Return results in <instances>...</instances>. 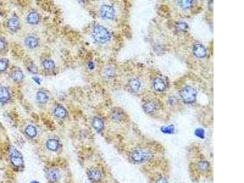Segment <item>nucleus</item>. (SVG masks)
Returning a JSON list of instances; mask_svg holds the SVG:
<instances>
[{"label":"nucleus","instance_id":"obj_5","mask_svg":"<svg viewBox=\"0 0 244 183\" xmlns=\"http://www.w3.org/2000/svg\"><path fill=\"white\" fill-rule=\"evenodd\" d=\"M193 53L198 58H203L206 56V48L201 44H196L193 48Z\"/></svg>","mask_w":244,"mask_h":183},{"label":"nucleus","instance_id":"obj_2","mask_svg":"<svg viewBox=\"0 0 244 183\" xmlns=\"http://www.w3.org/2000/svg\"><path fill=\"white\" fill-rule=\"evenodd\" d=\"M180 95L185 103H192L196 100L197 92L192 87L186 86L181 90Z\"/></svg>","mask_w":244,"mask_h":183},{"label":"nucleus","instance_id":"obj_9","mask_svg":"<svg viewBox=\"0 0 244 183\" xmlns=\"http://www.w3.org/2000/svg\"><path fill=\"white\" fill-rule=\"evenodd\" d=\"M24 44L29 48H34L38 45V40L36 37L30 36L26 38L24 40Z\"/></svg>","mask_w":244,"mask_h":183},{"label":"nucleus","instance_id":"obj_11","mask_svg":"<svg viewBox=\"0 0 244 183\" xmlns=\"http://www.w3.org/2000/svg\"><path fill=\"white\" fill-rule=\"evenodd\" d=\"M156 104L152 102H147L145 104H143V109L145 110L146 112L148 114H151L156 110Z\"/></svg>","mask_w":244,"mask_h":183},{"label":"nucleus","instance_id":"obj_19","mask_svg":"<svg viewBox=\"0 0 244 183\" xmlns=\"http://www.w3.org/2000/svg\"><path fill=\"white\" fill-rule=\"evenodd\" d=\"M197 166L198 169L202 172H206L209 170L210 168V165L207 161H200L198 164Z\"/></svg>","mask_w":244,"mask_h":183},{"label":"nucleus","instance_id":"obj_15","mask_svg":"<svg viewBox=\"0 0 244 183\" xmlns=\"http://www.w3.org/2000/svg\"><path fill=\"white\" fill-rule=\"evenodd\" d=\"M47 147L49 150L55 151L59 147V142L55 139H49L47 142Z\"/></svg>","mask_w":244,"mask_h":183},{"label":"nucleus","instance_id":"obj_23","mask_svg":"<svg viewBox=\"0 0 244 183\" xmlns=\"http://www.w3.org/2000/svg\"><path fill=\"white\" fill-rule=\"evenodd\" d=\"M43 65H44V67L47 70L53 69L55 67L54 62L51 60H47L44 61V63H43Z\"/></svg>","mask_w":244,"mask_h":183},{"label":"nucleus","instance_id":"obj_7","mask_svg":"<svg viewBox=\"0 0 244 183\" xmlns=\"http://www.w3.org/2000/svg\"><path fill=\"white\" fill-rule=\"evenodd\" d=\"M153 87L157 91H163L165 89V84L161 78H156L153 81Z\"/></svg>","mask_w":244,"mask_h":183},{"label":"nucleus","instance_id":"obj_30","mask_svg":"<svg viewBox=\"0 0 244 183\" xmlns=\"http://www.w3.org/2000/svg\"><path fill=\"white\" fill-rule=\"evenodd\" d=\"M5 42L0 39V50H3L5 48Z\"/></svg>","mask_w":244,"mask_h":183},{"label":"nucleus","instance_id":"obj_13","mask_svg":"<svg viewBox=\"0 0 244 183\" xmlns=\"http://www.w3.org/2000/svg\"><path fill=\"white\" fill-rule=\"evenodd\" d=\"M60 176L59 172L57 170H51L48 173V179L52 182H55L58 180Z\"/></svg>","mask_w":244,"mask_h":183},{"label":"nucleus","instance_id":"obj_28","mask_svg":"<svg viewBox=\"0 0 244 183\" xmlns=\"http://www.w3.org/2000/svg\"><path fill=\"white\" fill-rule=\"evenodd\" d=\"M162 130L165 133H171L174 131V128L173 126H172V127H171V126H168V127H167V128H164Z\"/></svg>","mask_w":244,"mask_h":183},{"label":"nucleus","instance_id":"obj_3","mask_svg":"<svg viewBox=\"0 0 244 183\" xmlns=\"http://www.w3.org/2000/svg\"><path fill=\"white\" fill-rule=\"evenodd\" d=\"M151 157V154L143 150H134L131 154L132 160L136 162H144Z\"/></svg>","mask_w":244,"mask_h":183},{"label":"nucleus","instance_id":"obj_21","mask_svg":"<svg viewBox=\"0 0 244 183\" xmlns=\"http://www.w3.org/2000/svg\"><path fill=\"white\" fill-rule=\"evenodd\" d=\"M25 132L26 134H27V136L31 137L36 136L37 134V130L36 128L32 125L27 126L25 130Z\"/></svg>","mask_w":244,"mask_h":183},{"label":"nucleus","instance_id":"obj_18","mask_svg":"<svg viewBox=\"0 0 244 183\" xmlns=\"http://www.w3.org/2000/svg\"><path fill=\"white\" fill-rule=\"evenodd\" d=\"M54 114L59 118H64L66 116V110L62 106H57L54 110Z\"/></svg>","mask_w":244,"mask_h":183},{"label":"nucleus","instance_id":"obj_16","mask_svg":"<svg viewBox=\"0 0 244 183\" xmlns=\"http://www.w3.org/2000/svg\"><path fill=\"white\" fill-rule=\"evenodd\" d=\"M27 21L30 24H36L37 23L39 20V15L36 12H31L28 15L27 17Z\"/></svg>","mask_w":244,"mask_h":183},{"label":"nucleus","instance_id":"obj_29","mask_svg":"<svg viewBox=\"0 0 244 183\" xmlns=\"http://www.w3.org/2000/svg\"><path fill=\"white\" fill-rule=\"evenodd\" d=\"M156 183H168V182L165 178H161L158 179L157 180H156Z\"/></svg>","mask_w":244,"mask_h":183},{"label":"nucleus","instance_id":"obj_14","mask_svg":"<svg viewBox=\"0 0 244 183\" xmlns=\"http://www.w3.org/2000/svg\"><path fill=\"white\" fill-rule=\"evenodd\" d=\"M92 125L93 128L97 131H101L104 127V123L103 121L99 118H95L92 122Z\"/></svg>","mask_w":244,"mask_h":183},{"label":"nucleus","instance_id":"obj_24","mask_svg":"<svg viewBox=\"0 0 244 183\" xmlns=\"http://www.w3.org/2000/svg\"><path fill=\"white\" fill-rule=\"evenodd\" d=\"M177 28L179 31H185L187 30L188 28V26L187 24L184 22H181L177 24Z\"/></svg>","mask_w":244,"mask_h":183},{"label":"nucleus","instance_id":"obj_26","mask_svg":"<svg viewBox=\"0 0 244 183\" xmlns=\"http://www.w3.org/2000/svg\"><path fill=\"white\" fill-rule=\"evenodd\" d=\"M7 66L8 64L6 61L3 59L0 60V72H3L6 70L7 68Z\"/></svg>","mask_w":244,"mask_h":183},{"label":"nucleus","instance_id":"obj_6","mask_svg":"<svg viewBox=\"0 0 244 183\" xmlns=\"http://www.w3.org/2000/svg\"><path fill=\"white\" fill-rule=\"evenodd\" d=\"M10 98V93L8 89L4 87H0V103H6Z\"/></svg>","mask_w":244,"mask_h":183},{"label":"nucleus","instance_id":"obj_22","mask_svg":"<svg viewBox=\"0 0 244 183\" xmlns=\"http://www.w3.org/2000/svg\"><path fill=\"white\" fill-rule=\"evenodd\" d=\"M11 162L16 167H20L23 165V160L18 156H13L11 158Z\"/></svg>","mask_w":244,"mask_h":183},{"label":"nucleus","instance_id":"obj_25","mask_svg":"<svg viewBox=\"0 0 244 183\" xmlns=\"http://www.w3.org/2000/svg\"><path fill=\"white\" fill-rule=\"evenodd\" d=\"M192 1H179V4L182 8H189L192 5Z\"/></svg>","mask_w":244,"mask_h":183},{"label":"nucleus","instance_id":"obj_4","mask_svg":"<svg viewBox=\"0 0 244 183\" xmlns=\"http://www.w3.org/2000/svg\"><path fill=\"white\" fill-rule=\"evenodd\" d=\"M100 13L103 18L109 20H112L115 17L116 12L113 7L109 5H103L101 7Z\"/></svg>","mask_w":244,"mask_h":183},{"label":"nucleus","instance_id":"obj_31","mask_svg":"<svg viewBox=\"0 0 244 183\" xmlns=\"http://www.w3.org/2000/svg\"><path fill=\"white\" fill-rule=\"evenodd\" d=\"M31 183H39V182H37V181H34V182H31Z\"/></svg>","mask_w":244,"mask_h":183},{"label":"nucleus","instance_id":"obj_10","mask_svg":"<svg viewBox=\"0 0 244 183\" xmlns=\"http://www.w3.org/2000/svg\"><path fill=\"white\" fill-rule=\"evenodd\" d=\"M88 175L89 178L93 181H98L101 179L102 177L101 173L96 169L90 170L88 173Z\"/></svg>","mask_w":244,"mask_h":183},{"label":"nucleus","instance_id":"obj_12","mask_svg":"<svg viewBox=\"0 0 244 183\" xmlns=\"http://www.w3.org/2000/svg\"><path fill=\"white\" fill-rule=\"evenodd\" d=\"M7 26L11 31H15L19 28V22L16 19H10L7 22Z\"/></svg>","mask_w":244,"mask_h":183},{"label":"nucleus","instance_id":"obj_20","mask_svg":"<svg viewBox=\"0 0 244 183\" xmlns=\"http://www.w3.org/2000/svg\"><path fill=\"white\" fill-rule=\"evenodd\" d=\"M12 79L16 82H19L23 80V74L21 71H20V70H17V71H15L12 73Z\"/></svg>","mask_w":244,"mask_h":183},{"label":"nucleus","instance_id":"obj_1","mask_svg":"<svg viewBox=\"0 0 244 183\" xmlns=\"http://www.w3.org/2000/svg\"><path fill=\"white\" fill-rule=\"evenodd\" d=\"M93 37L94 40L100 44L106 43L111 39L109 32L102 26H96L93 31Z\"/></svg>","mask_w":244,"mask_h":183},{"label":"nucleus","instance_id":"obj_8","mask_svg":"<svg viewBox=\"0 0 244 183\" xmlns=\"http://www.w3.org/2000/svg\"><path fill=\"white\" fill-rule=\"evenodd\" d=\"M129 87H130V89L132 90L133 92H137L139 91L140 87V81H139L138 79L136 78H133L130 80L128 82Z\"/></svg>","mask_w":244,"mask_h":183},{"label":"nucleus","instance_id":"obj_27","mask_svg":"<svg viewBox=\"0 0 244 183\" xmlns=\"http://www.w3.org/2000/svg\"><path fill=\"white\" fill-rule=\"evenodd\" d=\"M204 133H205V131H204V130L203 129H197L195 131V134L197 136H198L200 137H202V138H203L204 137Z\"/></svg>","mask_w":244,"mask_h":183},{"label":"nucleus","instance_id":"obj_17","mask_svg":"<svg viewBox=\"0 0 244 183\" xmlns=\"http://www.w3.org/2000/svg\"><path fill=\"white\" fill-rule=\"evenodd\" d=\"M36 98L37 101L40 103H46L48 100L47 95L44 92H38Z\"/></svg>","mask_w":244,"mask_h":183}]
</instances>
